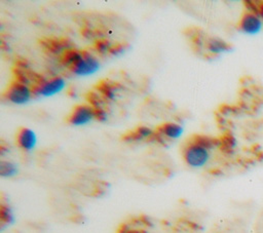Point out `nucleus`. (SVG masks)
<instances>
[{
  "label": "nucleus",
  "mask_w": 263,
  "mask_h": 233,
  "mask_svg": "<svg viewBox=\"0 0 263 233\" xmlns=\"http://www.w3.org/2000/svg\"><path fill=\"white\" fill-rule=\"evenodd\" d=\"M188 142L196 144L198 146H201L208 150L220 146V140L215 139V138H211L208 135H193L192 138H190L188 140Z\"/></svg>",
  "instance_id": "nucleus-12"
},
{
  "label": "nucleus",
  "mask_w": 263,
  "mask_h": 233,
  "mask_svg": "<svg viewBox=\"0 0 263 233\" xmlns=\"http://www.w3.org/2000/svg\"><path fill=\"white\" fill-rule=\"evenodd\" d=\"M42 44L48 51L52 53L65 52L71 48V46H69L70 43L65 39H44Z\"/></svg>",
  "instance_id": "nucleus-10"
},
{
  "label": "nucleus",
  "mask_w": 263,
  "mask_h": 233,
  "mask_svg": "<svg viewBox=\"0 0 263 233\" xmlns=\"http://www.w3.org/2000/svg\"><path fill=\"white\" fill-rule=\"evenodd\" d=\"M185 162L191 167H202L210 159L209 150L196 144L188 142L183 150Z\"/></svg>",
  "instance_id": "nucleus-1"
},
{
  "label": "nucleus",
  "mask_w": 263,
  "mask_h": 233,
  "mask_svg": "<svg viewBox=\"0 0 263 233\" xmlns=\"http://www.w3.org/2000/svg\"><path fill=\"white\" fill-rule=\"evenodd\" d=\"M82 54H83V51L70 48V49L66 50L65 52H63V54L61 56V62L64 66L71 69L82 57Z\"/></svg>",
  "instance_id": "nucleus-11"
},
{
  "label": "nucleus",
  "mask_w": 263,
  "mask_h": 233,
  "mask_svg": "<svg viewBox=\"0 0 263 233\" xmlns=\"http://www.w3.org/2000/svg\"><path fill=\"white\" fill-rule=\"evenodd\" d=\"M206 48L215 54L226 52L230 49V45L225 41L218 38H210L206 41Z\"/></svg>",
  "instance_id": "nucleus-14"
},
{
  "label": "nucleus",
  "mask_w": 263,
  "mask_h": 233,
  "mask_svg": "<svg viewBox=\"0 0 263 233\" xmlns=\"http://www.w3.org/2000/svg\"><path fill=\"white\" fill-rule=\"evenodd\" d=\"M112 46H113V45H112L108 40H106V39H100V40H98V41L95 43V48H96V50H97L98 52H100V53H105V52H107V51L110 52Z\"/></svg>",
  "instance_id": "nucleus-19"
},
{
  "label": "nucleus",
  "mask_w": 263,
  "mask_h": 233,
  "mask_svg": "<svg viewBox=\"0 0 263 233\" xmlns=\"http://www.w3.org/2000/svg\"><path fill=\"white\" fill-rule=\"evenodd\" d=\"M219 140H220V147H221V149H222L223 151H225V152H230V151H232V150L234 149L235 144H236V141H235L234 137H233L231 133L227 132V133H225V134H224L221 139H219Z\"/></svg>",
  "instance_id": "nucleus-15"
},
{
  "label": "nucleus",
  "mask_w": 263,
  "mask_h": 233,
  "mask_svg": "<svg viewBox=\"0 0 263 233\" xmlns=\"http://www.w3.org/2000/svg\"><path fill=\"white\" fill-rule=\"evenodd\" d=\"M257 15L263 17V4H259V6H258V11H257Z\"/></svg>",
  "instance_id": "nucleus-22"
},
{
  "label": "nucleus",
  "mask_w": 263,
  "mask_h": 233,
  "mask_svg": "<svg viewBox=\"0 0 263 233\" xmlns=\"http://www.w3.org/2000/svg\"><path fill=\"white\" fill-rule=\"evenodd\" d=\"M32 95V87L16 80L12 81L5 91V98L7 101L15 105L27 104L31 100Z\"/></svg>",
  "instance_id": "nucleus-2"
},
{
  "label": "nucleus",
  "mask_w": 263,
  "mask_h": 233,
  "mask_svg": "<svg viewBox=\"0 0 263 233\" xmlns=\"http://www.w3.org/2000/svg\"><path fill=\"white\" fill-rule=\"evenodd\" d=\"M100 68L98 59L87 51H83L82 57L76 65L71 68V71L78 76H88L96 73Z\"/></svg>",
  "instance_id": "nucleus-5"
},
{
  "label": "nucleus",
  "mask_w": 263,
  "mask_h": 233,
  "mask_svg": "<svg viewBox=\"0 0 263 233\" xmlns=\"http://www.w3.org/2000/svg\"><path fill=\"white\" fill-rule=\"evenodd\" d=\"M122 50H123V46L122 45H113L111 50H110V53L117 54V53H120Z\"/></svg>",
  "instance_id": "nucleus-21"
},
{
  "label": "nucleus",
  "mask_w": 263,
  "mask_h": 233,
  "mask_svg": "<svg viewBox=\"0 0 263 233\" xmlns=\"http://www.w3.org/2000/svg\"><path fill=\"white\" fill-rule=\"evenodd\" d=\"M65 85H66L65 79L63 77L55 76L48 79L43 78L40 82L32 86V90H33V94L35 95L51 96L62 91Z\"/></svg>",
  "instance_id": "nucleus-3"
},
{
  "label": "nucleus",
  "mask_w": 263,
  "mask_h": 233,
  "mask_svg": "<svg viewBox=\"0 0 263 233\" xmlns=\"http://www.w3.org/2000/svg\"><path fill=\"white\" fill-rule=\"evenodd\" d=\"M96 119L100 121H105L107 119V113L103 108L96 109Z\"/></svg>",
  "instance_id": "nucleus-20"
},
{
  "label": "nucleus",
  "mask_w": 263,
  "mask_h": 233,
  "mask_svg": "<svg viewBox=\"0 0 263 233\" xmlns=\"http://www.w3.org/2000/svg\"><path fill=\"white\" fill-rule=\"evenodd\" d=\"M157 131L167 139H178L183 133V128L181 125L174 122H165L158 126Z\"/></svg>",
  "instance_id": "nucleus-9"
},
{
  "label": "nucleus",
  "mask_w": 263,
  "mask_h": 233,
  "mask_svg": "<svg viewBox=\"0 0 263 233\" xmlns=\"http://www.w3.org/2000/svg\"><path fill=\"white\" fill-rule=\"evenodd\" d=\"M239 29L249 35H256L262 29V22L259 15L253 12L245 13L239 21Z\"/></svg>",
  "instance_id": "nucleus-6"
},
{
  "label": "nucleus",
  "mask_w": 263,
  "mask_h": 233,
  "mask_svg": "<svg viewBox=\"0 0 263 233\" xmlns=\"http://www.w3.org/2000/svg\"><path fill=\"white\" fill-rule=\"evenodd\" d=\"M97 89L99 91V93L106 100H113L115 98L116 91H117V87H115V84L107 81V80H103L101 81L98 86Z\"/></svg>",
  "instance_id": "nucleus-13"
},
{
  "label": "nucleus",
  "mask_w": 263,
  "mask_h": 233,
  "mask_svg": "<svg viewBox=\"0 0 263 233\" xmlns=\"http://www.w3.org/2000/svg\"><path fill=\"white\" fill-rule=\"evenodd\" d=\"M86 98H87V101H88V103L91 107H93L95 109L102 108V105L104 104V98L100 93L89 92Z\"/></svg>",
  "instance_id": "nucleus-17"
},
{
  "label": "nucleus",
  "mask_w": 263,
  "mask_h": 233,
  "mask_svg": "<svg viewBox=\"0 0 263 233\" xmlns=\"http://www.w3.org/2000/svg\"><path fill=\"white\" fill-rule=\"evenodd\" d=\"M36 142L37 138L32 129L28 127H22L18 129L16 134V143L21 149L24 151H31L34 149Z\"/></svg>",
  "instance_id": "nucleus-7"
},
{
  "label": "nucleus",
  "mask_w": 263,
  "mask_h": 233,
  "mask_svg": "<svg viewBox=\"0 0 263 233\" xmlns=\"http://www.w3.org/2000/svg\"><path fill=\"white\" fill-rule=\"evenodd\" d=\"M0 218L2 223H5V224H11L14 220L11 209L4 204H2L0 208Z\"/></svg>",
  "instance_id": "nucleus-18"
},
{
  "label": "nucleus",
  "mask_w": 263,
  "mask_h": 233,
  "mask_svg": "<svg viewBox=\"0 0 263 233\" xmlns=\"http://www.w3.org/2000/svg\"><path fill=\"white\" fill-rule=\"evenodd\" d=\"M96 119V109L90 105L76 106L68 117V122L74 126H81Z\"/></svg>",
  "instance_id": "nucleus-4"
},
{
  "label": "nucleus",
  "mask_w": 263,
  "mask_h": 233,
  "mask_svg": "<svg viewBox=\"0 0 263 233\" xmlns=\"http://www.w3.org/2000/svg\"><path fill=\"white\" fill-rule=\"evenodd\" d=\"M153 134H154V131L148 126H139L135 130L124 134L122 139L126 142H137L145 139H151Z\"/></svg>",
  "instance_id": "nucleus-8"
},
{
  "label": "nucleus",
  "mask_w": 263,
  "mask_h": 233,
  "mask_svg": "<svg viewBox=\"0 0 263 233\" xmlns=\"http://www.w3.org/2000/svg\"><path fill=\"white\" fill-rule=\"evenodd\" d=\"M17 172V167L14 163L9 161H1L0 174L1 177H13Z\"/></svg>",
  "instance_id": "nucleus-16"
}]
</instances>
